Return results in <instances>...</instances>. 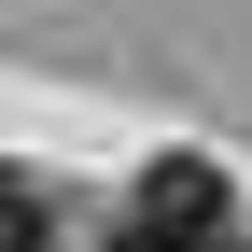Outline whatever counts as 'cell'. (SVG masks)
I'll list each match as a JSON object with an SVG mask.
<instances>
[{"instance_id": "6da1fadb", "label": "cell", "mask_w": 252, "mask_h": 252, "mask_svg": "<svg viewBox=\"0 0 252 252\" xmlns=\"http://www.w3.org/2000/svg\"><path fill=\"white\" fill-rule=\"evenodd\" d=\"M112 252H238V196H224V168L154 154V168L126 182V210H112Z\"/></svg>"}, {"instance_id": "7a4b0ae2", "label": "cell", "mask_w": 252, "mask_h": 252, "mask_svg": "<svg viewBox=\"0 0 252 252\" xmlns=\"http://www.w3.org/2000/svg\"><path fill=\"white\" fill-rule=\"evenodd\" d=\"M42 238H56V196L28 168H0V252H42Z\"/></svg>"}]
</instances>
